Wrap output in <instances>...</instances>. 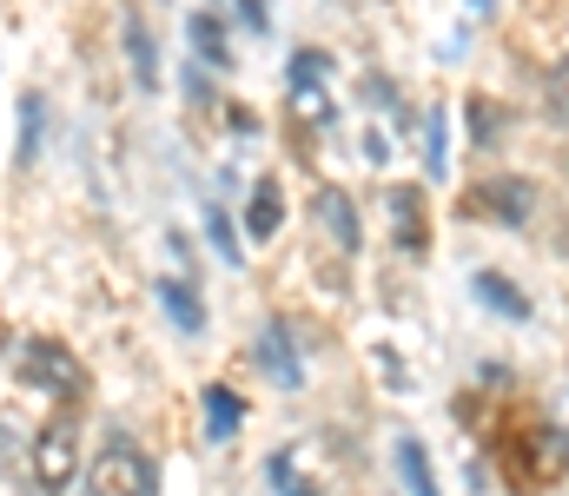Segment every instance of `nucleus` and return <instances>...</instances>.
Here are the masks:
<instances>
[{"instance_id":"nucleus-1","label":"nucleus","mask_w":569,"mask_h":496,"mask_svg":"<svg viewBox=\"0 0 569 496\" xmlns=\"http://www.w3.org/2000/svg\"><path fill=\"white\" fill-rule=\"evenodd\" d=\"M140 490H146V451L127 431H113L100 444V457L87 464V496H140Z\"/></svg>"},{"instance_id":"nucleus-2","label":"nucleus","mask_w":569,"mask_h":496,"mask_svg":"<svg viewBox=\"0 0 569 496\" xmlns=\"http://www.w3.org/2000/svg\"><path fill=\"white\" fill-rule=\"evenodd\" d=\"M73 470H80V431H73V417H53L33 437V484L47 496H60L73 484Z\"/></svg>"},{"instance_id":"nucleus-3","label":"nucleus","mask_w":569,"mask_h":496,"mask_svg":"<svg viewBox=\"0 0 569 496\" xmlns=\"http://www.w3.org/2000/svg\"><path fill=\"white\" fill-rule=\"evenodd\" d=\"M20 377H27V384H40V391H53V397H80V364H73L60 344H27Z\"/></svg>"},{"instance_id":"nucleus-4","label":"nucleus","mask_w":569,"mask_h":496,"mask_svg":"<svg viewBox=\"0 0 569 496\" xmlns=\"http://www.w3.org/2000/svg\"><path fill=\"white\" fill-rule=\"evenodd\" d=\"M252 364L279 384V391H298V377H305V364H298V351H291V331L284 325H266L259 331V351H252Z\"/></svg>"},{"instance_id":"nucleus-5","label":"nucleus","mask_w":569,"mask_h":496,"mask_svg":"<svg viewBox=\"0 0 569 496\" xmlns=\"http://www.w3.org/2000/svg\"><path fill=\"white\" fill-rule=\"evenodd\" d=\"M483 205H490L503 225H523L530 205H537V192H530V179H490V185H483Z\"/></svg>"},{"instance_id":"nucleus-6","label":"nucleus","mask_w":569,"mask_h":496,"mask_svg":"<svg viewBox=\"0 0 569 496\" xmlns=\"http://www.w3.org/2000/svg\"><path fill=\"white\" fill-rule=\"evenodd\" d=\"M470 292H477V298H483L497 318H517V325L530 318V298H523V292H517L503 272H477V279H470Z\"/></svg>"},{"instance_id":"nucleus-7","label":"nucleus","mask_w":569,"mask_h":496,"mask_svg":"<svg viewBox=\"0 0 569 496\" xmlns=\"http://www.w3.org/2000/svg\"><path fill=\"white\" fill-rule=\"evenodd\" d=\"M391 457H398V484H405V490L411 496H437V470H430V451L418 444V437H398Z\"/></svg>"},{"instance_id":"nucleus-8","label":"nucleus","mask_w":569,"mask_h":496,"mask_svg":"<svg viewBox=\"0 0 569 496\" xmlns=\"http://www.w3.org/2000/svg\"><path fill=\"white\" fill-rule=\"evenodd\" d=\"M186 40H192V53H199L206 67H232V47H226V27H219L212 13H192V27H186Z\"/></svg>"},{"instance_id":"nucleus-9","label":"nucleus","mask_w":569,"mask_h":496,"mask_svg":"<svg viewBox=\"0 0 569 496\" xmlns=\"http://www.w3.org/2000/svg\"><path fill=\"white\" fill-rule=\"evenodd\" d=\"M279 219H284L279 185H272V179H259V185H252V212H246V232H252V239H272V232H279Z\"/></svg>"},{"instance_id":"nucleus-10","label":"nucleus","mask_w":569,"mask_h":496,"mask_svg":"<svg viewBox=\"0 0 569 496\" xmlns=\"http://www.w3.org/2000/svg\"><path fill=\"white\" fill-rule=\"evenodd\" d=\"M159 298H166V312H172V325L179 331H206V305H199V292H192L186 279H166Z\"/></svg>"},{"instance_id":"nucleus-11","label":"nucleus","mask_w":569,"mask_h":496,"mask_svg":"<svg viewBox=\"0 0 569 496\" xmlns=\"http://www.w3.org/2000/svg\"><path fill=\"white\" fill-rule=\"evenodd\" d=\"M291 120L331 126V93H325V80H291Z\"/></svg>"},{"instance_id":"nucleus-12","label":"nucleus","mask_w":569,"mask_h":496,"mask_svg":"<svg viewBox=\"0 0 569 496\" xmlns=\"http://www.w3.org/2000/svg\"><path fill=\"white\" fill-rule=\"evenodd\" d=\"M199 404H206V431H212V437H232V431H239V417H246V404H239L226 384H206V397H199Z\"/></svg>"},{"instance_id":"nucleus-13","label":"nucleus","mask_w":569,"mask_h":496,"mask_svg":"<svg viewBox=\"0 0 569 496\" xmlns=\"http://www.w3.org/2000/svg\"><path fill=\"white\" fill-rule=\"evenodd\" d=\"M318 219L331 225V239H338L345 252H358V212L345 205V192H318Z\"/></svg>"},{"instance_id":"nucleus-14","label":"nucleus","mask_w":569,"mask_h":496,"mask_svg":"<svg viewBox=\"0 0 569 496\" xmlns=\"http://www.w3.org/2000/svg\"><path fill=\"white\" fill-rule=\"evenodd\" d=\"M391 219H398L405 252H425V212H418V192H391Z\"/></svg>"},{"instance_id":"nucleus-15","label":"nucleus","mask_w":569,"mask_h":496,"mask_svg":"<svg viewBox=\"0 0 569 496\" xmlns=\"http://www.w3.org/2000/svg\"><path fill=\"white\" fill-rule=\"evenodd\" d=\"M127 60H133V73H140V93H146V87H159V60H152V33H146L140 20H127Z\"/></svg>"},{"instance_id":"nucleus-16","label":"nucleus","mask_w":569,"mask_h":496,"mask_svg":"<svg viewBox=\"0 0 569 496\" xmlns=\"http://www.w3.org/2000/svg\"><path fill=\"white\" fill-rule=\"evenodd\" d=\"M206 232H212V245H219V259H232V265H239V232H232V219H226L219 205H206Z\"/></svg>"},{"instance_id":"nucleus-17","label":"nucleus","mask_w":569,"mask_h":496,"mask_svg":"<svg viewBox=\"0 0 569 496\" xmlns=\"http://www.w3.org/2000/svg\"><path fill=\"white\" fill-rule=\"evenodd\" d=\"M550 113L569 126V60H557V67H550Z\"/></svg>"},{"instance_id":"nucleus-18","label":"nucleus","mask_w":569,"mask_h":496,"mask_svg":"<svg viewBox=\"0 0 569 496\" xmlns=\"http://www.w3.org/2000/svg\"><path fill=\"white\" fill-rule=\"evenodd\" d=\"M325 73H331L325 53H298V60H291V80H325Z\"/></svg>"},{"instance_id":"nucleus-19","label":"nucleus","mask_w":569,"mask_h":496,"mask_svg":"<svg viewBox=\"0 0 569 496\" xmlns=\"http://www.w3.org/2000/svg\"><path fill=\"white\" fill-rule=\"evenodd\" d=\"M272 484H279L284 496H318L311 484H298V477H291V464H284V457H272Z\"/></svg>"},{"instance_id":"nucleus-20","label":"nucleus","mask_w":569,"mask_h":496,"mask_svg":"<svg viewBox=\"0 0 569 496\" xmlns=\"http://www.w3.org/2000/svg\"><path fill=\"white\" fill-rule=\"evenodd\" d=\"M226 7H232V13H239L252 33H266V7H259V0H226Z\"/></svg>"},{"instance_id":"nucleus-21","label":"nucleus","mask_w":569,"mask_h":496,"mask_svg":"<svg viewBox=\"0 0 569 496\" xmlns=\"http://www.w3.org/2000/svg\"><path fill=\"white\" fill-rule=\"evenodd\" d=\"M430 172H443V113H430Z\"/></svg>"},{"instance_id":"nucleus-22","label":"nucleus","mask_w":569,"mask_h":496,"mask_svg":"<svg viewBox=\"0 0 569 496\" xmlns=\"http://www.w3.org/2000/svg\"><path fill=\"white\" fill-rule=\"evenodd\" d=\"M557 437L569 444V391H557Z\"/></svg>"},{"instance_id":"nucleus-23","label":"nucleus","mask_w":569,"mask_h":496,"mask_svg":"<svg viewBox=\"0 0 569 496\" xmlns=\"http://www.w3.org/2000/svg\"><path fill=\"white\" fill-rule=\"evenodd\" d=\"M563 259H569V225H563Z\"/></svg>"},{"instance_id":"nucleus-24","label":"nucleus","mask_w":569,"mask_h":496,"mask_svg":"<svg viewBox=\"0 0 569 496\" xmlns=\"http://www.w3.org/2000/svg\"><path fill=\"white\" fill-rule=\"evenodd\" d=\"M470 7H490V0H470Z\"/></svg>"}]
</instances>
